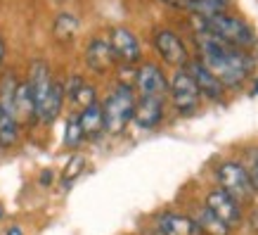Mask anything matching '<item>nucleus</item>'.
<instances>
[{"label": "nucleus", "mask_w": 258, "mask_h": 235, "mask_svg": "<svg viewBox=\"0 0 258 235\" xmlns=\"http://www.w3.org/2000/svg\"><path fill=\"white\" fill-rule=\"evenodd\" d=\"M199 50L202 62L209 71H213L223 86H239L251 74L253 60L242 48H235L220 38H213L209 33L199 36Z\"/></svg>", "instance_id": "nucleus-1"}, {"label": "nucleus", "mask_w": 258, "mask_h": 235, "mask_svg": "<svg viewBox=\"0 0 258 235\" xmlns=\"http://www.w3.org/2000/svg\"><path fill=\"white\" fill-rule=\"evenodd\" d=\"M197 26L202 33H209L213 38H220L230 43L235 48H253L256 45V33L249 29V24H244L242 19L237 17H230L225 12H218V15L211 17H197Z\"/></svg>", "instance_id": "nucleus-2"}, {"label": "nucleus", "mask_w": 258, "mask_h": 235, "mask_svg": "<svg viewBox=\"0 0 258 235\" xmlns=\"http://www.w3.org/2000/svg\"><path fill=\"white\" fill-rule=\"evenodd\" d=\"M133 110H135V93L131 86L118 83L111 95L107 98L102 114H104V131L109 135H118L125 131V126L133 121Z\"/></svg>", "instance_id": "nucleus-3"}, {"label": "nucleus", "mask_w": 258, "mask_h": 235, "mask_svg": "<svg viewBox=\"0 0 258 235\" xmlns=\"http://www.w3.org/2000/svg\"><path fill=\"white\" fill-rule=\"evenodd\" d=\"M15 74L0 81V148H12L19 140V121L15 114Z\"/></svg>", "instance_id": "nucleus-4"}, {"label": "nucleus", "mask_w": 258, "mask_h": 235, "mask_svg": "<svg viewBox=\"0 0 258 235\" xmlns=\"http://www.w3.org/2000/svg\"><path fill=\"white\" fill-rule=\"evenodd\" d=\"M216 180L220 183V190H225L239 204L253 200V185L246 176V169L239 162H223L216 169Z\"/></svg>", "instance_id": "nucleus-5"}, {"label": "nucleus", "mask_w": 258, "mask_h": 235, "mask_svg": "<svg viewBox=\"0 0 258 235\" xmlns=\"http://www.w3.org/2000/svg\"><path fill=\"white\" fill-rule=\"evenodd\" d=\"M168 90H171V98H173L175 110L182 112V114L192 112L197 105H199V95L202 93H199L195 78L189 76L187 69H175L171 83H168Z\"/></svg>", "instance_id": "nucleus-6"}, {"label": "nucleus", "mask_w": 258, "mask_h": 235, "mask_svg": "<svg viewBox=\"0 0 258 235\" xmlns=\"http://www.w3.org/2000/svg\"><path fill=\"white\" fill-rule=\"evenodd\" d=\"M109 45L111 53H114V60H118L121 64H138L140 62V40L131 29L125 26H114L109 33Z\"/></svg>", "instance_id": "nucleus-7"}, {"label": "nucleus", "mask_w": 258, "mask_h": 235, "mask_svg": "<svg viewBox=\"0 0 258 235\" xmlns=\"http://www.w3.org/2000/svg\"><path fill=\"white\" fill-rule=\"evenodd\" d=\"M206 209H211L227 228H235L242 223V204L232 200L225 190H211L206 195Z\"/></svg>", "instance_id": "nucleus-8"}, {"label": "nucleus", "mask_w": 258, "mask_h": 235, "mask_svg": "<svg viewBox=\"0 0 258 235\" xmlns=\"http://www.w3.org/2000/svg\"><path fill=\"white\" fill-rule=\"evenodd\" d=\"M154 48L159 50V55L164 57V62L175 67V69H185L189 64L187 48L173 31H159L154 36Z\"/></svg>", "instance_id": "nucleus-9"}, {"label": "nucleus", "mask_w": 258, "mask_h": 235, "mask_svg": "<svg viewBox=\"0 0 258 235\" xmlns=\"http://www.w3.org/2000/svg\"><path fill=\"white\" fill-rule=\"evenodd\" d=\"M161 119H164V95H140V100H135V126L149 131V128H157Z\"/></svg>", "instance_id": "nucleus-10"}, {"label": "nucleus", "mask_w": 258, "mask_h": 235, "mask_svg": "<svg viewBox=\"0 0 258 235\" xmlns=\"http://www.w3.org/2000/svg\"><path fill=\"white\" fill-rule=\"evenodd\" d=\"M185 69L189 71V76L195 78L197 88H199V93H204L206 98H211V100H220L223 98V90H225V86L218 81V76L213 74V71H209L206 67H204V62H189Z\"/></svg>", "instance_id": "nucleus-11"}, {"label": "nucleus", "mask_w": 258, "mask_h": 235, "mask_svg": "<svg viewBox=\"0 0 258 235\" xmlns=\"http://www.w3.org/2000/svg\"><path fill=\"white\" fill-rule=\"evenodd\" d=\"M135 83L140 95H164L168 90V81L157 64H142L135 74Z\"/></svg>", "instance_id": "nucleus-12"}, {"label": "nucleus", "mask_w": 258, "mask_h": 235, "mask_svg": "<svg viewBox=\"0 0 258 235\" xmlns=\"http://www.w3.org/2000/svg\"><path fill=\"white\" fill-rule=\"evenodd\" d=\"M157 228L161 235H202V228L195 219L173 212L161 214L157 219Z\"/></svg>", "instance_id": "nucleus-13"}, {"label": "nucleus", "mask_w": 258, "mask_h": 235, "mask_svg": "<svg viewBox=\"0 0 258 235\" xmlns=\"http://www.w3.org/2000/svg\"><path fill=\"white\" fill-rule=\"evenodd\" d=\"M86 62L88 67L95 71V74H104L114 67V53H111V45L109 40L104 38H93L88 43V50H86Z\"/></svg>", "instance_id": "nucleus-14"}, {"label": "nucleus", "mask_w": 258, "mask_h": 235, "mask_svg": "<svg viewBox=\"0 0 258 235\" xmlns=\"http://www.w3.org/2000/svg\"><path fill=\"white\" fill-rule=\"evenodd\" d=\"M64 98H69V100L74 102L76 107H81V110H86V107H90V105L97 102L95 88L88 86L81 76H74L67 81V86H64Z\"/></svg>", "instance_id": "nucleus-15"}, {"label": "nucleus", "mask_w": 258, "mask_h": 235, "mask_svg": "<svg viewBox=\"0 0 258 235\" xmlns=\"http://www.w3.org/2000/svg\"><path fill=\"white\" fill-rule=\"evenodd\" d=\"M79 121H81V128H83L86 140L97 138V135L104 131V114H102V105H97V102H95V105L86 107V110H81Z\"/></svg>", "instance_id": "nucleus-16"}, {"label": "nucleus", "mask_w": 258, "mask_h": 235, "mask_svg": "<svg viewBox=\"0 0 258 235\" xmlns=\"http://www.w3.org/2000/svg\"><path fill=\"white\" fill-rule=\"evenodd\" d=\"M15 114H17V121H31L36 119V107H33V98H31V88L29 83H17V90H15Z\"/></svg>", "instance_id": "nucleus-17"}, {"label": "nucleus", "mask_w": 258, "mask_h": 235, "mask_svg": "<svg viewBox=\"0 0 258 235\" xmlns=\"http://www.w3.org/2000/svg\"><path fill=\"white\" fill-rule=\"evenodd\" d=\"M197 223H199V228H202V233H209V235H227V230H230V228H227L225 223L211 212V209H206V207L202 209Z\"/></svg>", "instance_id": "nucleus-18"}, {"label": "nucleus", "mask_w": 258, "mask_h": 235, "mask_svg": "<svg viewBox=\"0 0 258 235\" xmlns=\"http://www.w3.org/2000/svg\"><path fill=\"white\" fill-rule=\"evenodd\" d=\"M76 31H79V19L71 15H59L55 19V38L62 40V43H67V40H71L74 36H76Z\"/></svg>", "instance_id": "nucleus-19"}, {"label": "nucleus", "mask_w": 258, "mask_h": 235, "mask_svg": "<svg viewBox=\"0 0 258 235\" xmlns=\"http://www.w3.org/2000/svg\"><path fill=\"white\" fill-rule=\"evenodd\" d=\"M83 140H86V135H83V128H81L79 114H71L67 119V128H64V145L74 150V148H79Z\"/></svg>", "instance_id": "nucleus-20"}, {"label": "nucleus", "mask_w": 258, "mask_h": 235, "mask_svg": "<svg viewBox=\"0 0 258 235\" xmlns=\"http://www.w3.org/2000/svg\"><path fill=\"white\" fill-rule=\"evenodd\" d=\"M242 166L246 169V176H249L251 185H253V193H258V150H251Z\"/></svg>", "instance_id": "nucleus-21"}, {"label": "nucleus", "mask_w": 258, "mask_h": 235, "mask_svg": "<svg viewBox=\"0 0 258 235\" xmlns=\"http://www.w3.org/2000/svg\"><path fill=\"white\" fill-rule=\"evenodd\" d=\"M83 166H86V159H83L81 155H74V157H71L69 164H67V169H64V173H62L64 183H71V180H74L81 171H83Z\"/></svg>", "instance_id": "nucleus-22"}, {"label": "nucleus", "mask_w": 258, "mask_h": 235, "mask_svg": "<svg viewBox=\"0 0 258 235\" xmlns=\"http://www.w3.org/2000/svg\"><path fill=\"white\" fill-rule=\"evenodd\" d=\"M5 235H24V230L19 226H12V228H8V233Z\"/></svg>", "instance_id": "nucleus-23"}, {"label": "nucleus", "mask_w": 258, "mask_h": 235, "mask_svg": "<svg viewBox=\"0 0 258 235\" xmlns=\"http://www.w3.org/2000/svg\"><path fill=\"white\" fill-rule=\"evenodd\" d=\"M3 60H5V40L0 38V67H3Z\"/></svg>", "instance_id": "nucleus-24"}]
</instances>
